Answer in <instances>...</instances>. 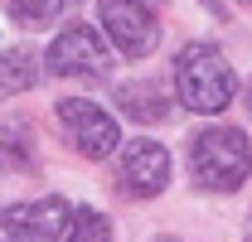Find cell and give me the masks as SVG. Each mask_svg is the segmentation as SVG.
<instances>
[{"instance_id": "obj_1", "label": "cell", "mask_w": 252, "mask_h": 242, "mask_svg": "<svg viewBox=\"0 0 252 242\" xmlns=\"http://www.w3.org/2000/svg\"><path fill=\"white\" fill-rule=\"evenodd\" d=\"M189 175L209 194H233L252 175V146L238 126H209L189 136Z\"/></svg>"}, {"instance_id": "obj_2", "label": "cell", "mask_w": 252, "mask_h": 242, "mask_svg": "<svg viewBox=\"0 0 252 242\" xmlns=\"http://www.w3.org/2000/svg\"><path fill=\"white\" fill-rule=\"evenodd\" d=\"M175 92L189 112L219 117L223 107L238 97V73L228 68L219 44H185L175 59Z\"/></svg>"}, {"instance_id": "obj_3", "label": "cell", "mask_w": 252, "mask_h": 242, "mask_svg": "<svg viewBox=\"0 0 252 242\" xmlns=\"http://www.w3.org/2000/svg\"><path fill=\"white\" fill-rule=\"evenodd\" d=\"M97 15H102L107 39L126 59H146L160 44V20H156L151 0H97Z\"/></svg>"}, {"instance_id": "obj_4", "label": "cell", "mask_w": 252, "mask_h": 242, "mask_svg": "<svg viewBox=\"0 0 252 242\" xmlns=\"http://www.w3.org/2000/svg\"><path fill=\"white\" fill-rule=\"evenodd\" d=\"M49 73L54 78H107L112 73V49L102 44L93 25H68V30L49 44Z\"/></svg>"}, {"instance_id": "obj_5", "label": "cell", "mask_w": 252, "mask_h": 242, "mask_svg": "<svg viewBox=\"0 0 252 242\" xmlns=\"http://www.w3.org/2000/svg\"><path fill=\"white\" fill-rule=\"evenodd\" d=\"M59 126H63V136L73 141V151L88 155V160H107L122 146L117 121L107 117L97 102H88V97H63L59 102Z\"/></svg>"}, {"instance_id": "obj_6", "label": "cell", "mask_w": 252, "mask_h": 242, "mask_svg": "<svg viewBox=\"0 0 252 242\" xmlns=\"http://www.w3.org/2000/svg\"><path fill=\"white\" fill-rule=\"evenodd\" d=\"M68 218H73V209L59 194L34 199V204H15L0 213V242H59L68 233Z\"/></svg>"}, {"instance_id": "obj_7", "label": "cell", "mask_w": 252, "mask_h": 242, "mask_svg": "<svg viewBox=\"0 0 252 242\" xmlns=\"http://www.w3.org/2000/svg\"><path fill=\"white\" fill-rule=\"evenodd\" d=\"M170 184V151L160 141H131L117 160V189L126 199H156Z\"/></svg>"}, {"instance_id": "obj_8", "label": "cell", "mask_w": 252, "mask_h": 242, "mask_svg": "<svg viewBox=\"0 0 252 242\" xmlns=\"http://www.w3.org/2000/svg\"><path fill=\"white\" fill-rule=\"evenodd\" d=\"M117 102H122L126 117H136V121H165L170 117V102H165V88L160 83H122L117 88Z\"/></svg>"}, {"instance_id": "obj_9", "label": "cell", "mask_w": 252, "mask_h": 242, "mask_svg": "<svg viewBox=\"0 0 252 242\" xmlns=\"http://www.w3.org/2000/svg\"><path fill=\"white\" fill-rule=\"evenodd\" d=\"M39 83V59L30 49H10L0 54V97H15V92H30Z\"/></svg>"}, {"instance_id": "obj_10", "label": "cell", "mask_w": 252, "mask_h": 242, "mask_svg": "<svg viewBox=\"0 0 252 242\" xmlns=\"http://www.w3.org/2000/svg\"><path fill=\"white\" fill-rule=\"evenodd\" d=\"M83 0H10V15L25 25V30H44V25H54L63 15H73Z\"/></svg>"}, {"instance_id": "obj_11", "label": "cell", "mask_w": 252, "mask_h": 242, "mask_svg": "<svg viewBox=\"0 0 252 242\" xmlns=\"http://www.w3.org/2000/svg\"><path fill=\"white\" fill-rule=\"evenodd\" d=\"M68 242H112V223L97 209H78L68 218Z\"/></svg>"}, {"instance_id": "obj_12", "label": "cell", "mask_w": 252, "mask_h": 242, "mask_svg": "<svg viewBox=\"0 0 252 242\" xmlns=\"http://www.w3.org/2000/svg\"><path fill=\"white\" fill-rule=\"evenodd\" d=\"M0 155H5L10 165H30V160H34V151H30V126H25V121H15V126L0 131Z\"/></svg>"}, {"instance_id": "obj_13", "label": "cell", "mask_w": 252, "mask_h": 242, "mask_svg": "<svg viewBox=\"0 0 252 242\" xmlns=\"http://www.w3.org/2000/svg\"><path fill=\"white\" fill-rule=\"evenodd\" d=\"M204 5H209V10H214V15H223V5H219V0H204Z\"/></svg>"}, {"instance_id": "obj_14", "label": "cell", "mask_w": 252, "mask_h": 242, "mask_svg": "<svg viewBox=\"0 0 252 242\" xmlns=\"http://www.w3.org/2000/svg\"><path fill=\"white\" fill-rule=\"evenodd\" d=\"M243 242H252V218H248V228H243Z\"/></svg>"}, {"instance_id": "obj_15", "label": "cell", "mask_w": 252, "mask_h": 242, "mask_svg": "<svg viewBox=\"0 0 252 242\" xmlns=\"http://www.w3.org/2000/svg\"><path fill=\"white\" fill-rule=\"evenodd\" d=\"M248 117H252V83H248Z\"/></svg>"}, {"instance_id": "obj_16", "label": "cell", "mask_w": 252, "mask_h": 242, "mask_svg": "<svg viewBox=\"0 0 252 242\" xmlns=\"http://www.w3.org/2000/svg\"><path fill=\"white\" fill-rule=\"evenodd\" d=\"M160 242H175V238H160Z\"/></svg>"}, {"instance_id": "obj_17", "label": "cell", "mask_w": 252, "mask_h": 242, "mask_svg": "<svg viewBox=\"0 0 252 242\" xmlns=\"http://www.w3.org/2000/svg\"><path fill=\"white\" fill-rule=\"evenodd\" d=\"M243 5H252V0H243Z\"/></svg>"}]
</instances>
